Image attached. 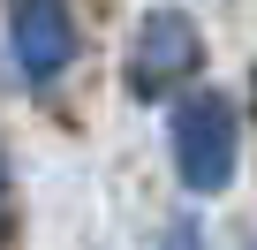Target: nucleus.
Segmentation results:
<instances>
[{"label":"nucleus","instance_id":"obj_2","mask_svg":"<svg viewBox=\"0 0 257 250\" xmlns=\"http://www.w3.org/2000/svg\"><path fill=\"white\" fill-rule=\"evenodd\" d=\"M197 23L182 16V8H152L144 16V31H137V46H128V91L137 99H159V91H174L182 76H197Z\"/></svg>","mask_w":257,"mask_h":250},{"label":"nucleus","instance_id":"obj_5","mask_svg":"<svg viewBox=\"0 0 257 250\" xmlns=\"http://www.w3.org/2000/svg\"><path fill=\"white\" fill-rule=\"evenodd\" d=\"M0 220H8V175H0Z\"/></svg>","mask_w":257,"mask_h":250},{"label":"nucleus","instance_id":"obj_1","mask_svg":"<svg viewBox=\"0 0 257 250\" xmlns=\"http://www.w3.org/2000/svg\"><path fill=\"white\" fill-rule=\"evenodd\" d=\"M174 167H182V182L197 197L234 182V106L219 91H204V99H189L174 114Z\"/></svg>","mask_w":257,"mask_h":250},{"label":"nucleus","instance_id":"obj_3","mask_svg":"<svg viewBox=\"0 0 257 250\" xmlns=\"http://www.w3.org/2000/svg\"><path fill=\"white\" fill-rule=\"evenodd\" d=\"M8 46H16V68L31 84H53L76 53V23H68L61 0H16L8 8Z\"/></svg>","mask_w":257,"mask_h":250},{"label":"nucleus","instance_id":"obj_4","mask_svg":"<svg viewBox=\"0 0 257 250\" xmlns=\"http://www.w3.org/2000/svg\"><path fill=\"white\" fill-rule=\"evenodd\" d=\"M159 250H204V242H197V227H174V235H167Z\"/></svg>","mask_w":257,"mask_h":250}]
</instances>
